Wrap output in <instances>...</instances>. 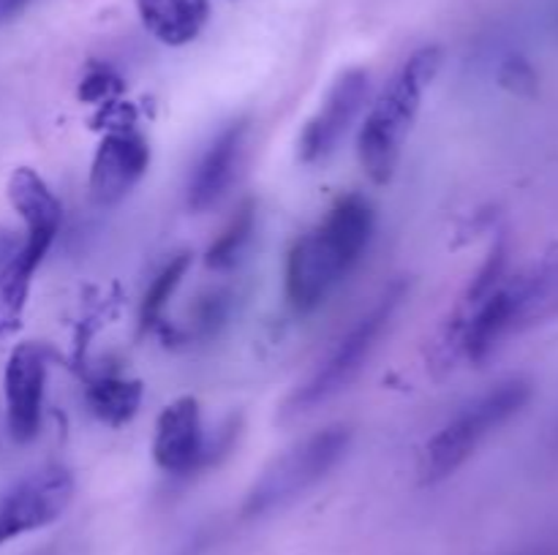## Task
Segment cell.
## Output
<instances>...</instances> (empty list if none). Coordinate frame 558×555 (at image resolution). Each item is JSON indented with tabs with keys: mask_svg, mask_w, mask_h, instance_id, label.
<instances>
[{
	"mask_svg": "<svg viewBox=\"0 0 558 555\" xmlns=\"http://www.w3.org/2000/svg\"><path fill=\"white\" fill-rule=\"evenodd\" d=\"M441 63L445 54L439 47L417 49L371 103L368 118L360 128L357 150L365 174L376 185H387L396 174L409 131L423 109L425 90L439 76Z\"/></svg>",
	"mask_w": 558,
	"mask_h": 555,
	"instance_id": "2",
	"label": "cell"
},
{
	"mask_svg": "<svg viewBox=\"0 0 558 555\" xmlns=\"http://www.w3.org/2000/svg\"><path fill=\"white\" fill-rule=\"evenodd\" d=\"M229 294L227 292H213L205 303L199 305V316H196V324L210 335L216 332V326H221L229 316Z\"/></svg>",
	"mask_w": 558,
	"mask_h": 555,
	"instance_id": "19",
	"label": "cell"
},
{
	"mask_svg": "<svg viewBox=\"0 0 558 555\" xmlns=\"http://www.w3.org/2000/svg\"><path fill=\"white\" fill-rule=\"evenodd\" d=\"M31 3L33 0H0V27L20 20V16L31 9Z\"/></svg>",
	"mask_w": 558,
	"mask_h": 555,
	"instance_id": "21",
	"label": "cell"
},
{
	"mask_svg": "<svg viewBox=\"0 0 558 555\" xmlns=\"http://www.w3.org/2000/svg\"><path fill=\"white\" fill-rule=\"evenodd\" d=\"M47 351L38 343H20L3 370L5 422L16 444H31L41 430Z\"/></svg>",
	"mask_w": 558,
	"mask_h": 555,
	"instance_id": "9",
	"label": "cell"
},
{
	"mask_svg": "<svg viewBox=\"0 0 558 555\" xmlns=\"http://www.w3.org/2000/svg\"><path fill=\"white\" fill-rule=\"evenodd\" d=\"M245 136H248V120H234L227 128L218 131L216 139L202 152L189 183V207L194 212L210 210L223 199L229 185L238 177L240 161H243Z\"/></svg>",
	"mask_w": 558,
	"mask_h": 555,
	"instance_id": "12",
	"label": "cell"
},
{
	"mask_svg": "<svg viewBox=\"0 0 558 555\" xmlns=\"http://www.w3.org/2000/svg\"><path fill=\"white\" fill-rule=\"evenodd\" d=\"M150 166V145L136 128H112L98 145L87 188L96 205H120Z\"/></svg>",
	"mask_w": 558,
	"mask_h": 555,
	"instance_id": "10",
	"label": "cell"
},
{
	"mask_svg": "<svg viewBox=\"0 0 558 555\" xmlns=\"http://www.w3.org/2000/svg\"><path fill=\"white\" fill-rule=\"evenodd\" d=\"M368 71L365 69H349L343 71L330 87L322 107L316 109L314 118L305 123L303 136H300V158L303 163H325L343 136L349 134L354 120L363 112L365 101H368Z\"/></svg>",
	"mask_w": 558,
	"mask_h": 555,
	"instance_id": "8",
	"label": "cell"
},
{
	"mask_svg": "<svg viewBox=\"0 0 558 555\" xmlns=\"http://www.w3.org/2000/svg\"><path fill=\"white\" fill-rule=\"evenodd\" d=\"M472 313L461 324L463 351L469 359L483 362L507 337L537 324L558 310V261L543 264L532 272L499 281L494 288L474 299Z\"/></svg>",
	"mask_w": 558,
	"mask_h": 555,
	"instance_id": "3",
	"label": "cell"
},
{
	"mask_svg": "<svg viewBox=\"0 0 558 555\" xmlns=\"http://www.w3.org/2000/svg\"><path fill=\"white\" fill-rule=\"evenodd\" d=\"M189 267H191V254H174L172 259L161 267V272L153 278L150 288H147L145 299H142V310H140L142 326H153L158 319H161L163 308H167L172 294L178 292V286L183 283Z\"/></svg>",
	"mask_w": 558,
	"mask_h": 555,
	"instance_id": "18",
	"label": "cell"
},
{
	"mask_svg": "<svg viewBox=\"0 0 558 555\" xmlns=\"http://www.w3.org/2000/svg\"><path fill=\"white\" fill-rule=\"evenodd\" d=\"M142 384L136 379H123V375H101V379L90 381L85 392L87 408L93 411V417L101 419L104 424H112L120 428L129 419H134V414L142 406Z\"/></svg>",
	"mask_w": 558,
	"mask_h": 555,
	"instance_id": "16",
	"label": "cell"
},
{
	"mask_svg": "<svg viewBox=\"0 0 558 555\" xmlns=\"http://www.w3.org/2000/svg\"><path fill=\"white\" fill-rule=\"evenodd\" d=\"M349 444L352 430L347 424H330L278 455L245 495L243 517H265L314 490L347 457Z\"/></svg>",
	"mask_w": 558,
	"mask_h": 555,
	"instance_id": "6",
	"label": "cell"
},
{
	"mask_svg": "<svg viewBox=\"0 0 558 555\" xmlns=\"http://www.w3.org/2000/svg\"><path fill=\"white\" fill-rule=\"evenodd\" d=\"M20 245H22V239H16L14 232H9V229H0V270H3L11 259H14V254L20 250Z\"/></svg>",
	"mask_w": 558,
	"mask_h": 555,
	"instance_id": "22",
	"label": "cell"
},
{
	"mask_svg": "<svg viewBox=\"0 0 558 555\" xmlns=\"http://www.w3.org/2000/svg\"><path fill=\"white\" fill-rule=\"evenodd\" d=\"M153 460L161 471L174 473V477H183V473L205 466L207 441L196 397H178L158 414L156 435H153Z\"/></svg>",
	"mask_w": 558,
	"mask_h": 555,
	"instance_id": "11",
	"label": "cell"
},
{
	"mask_svg": "<svg viewBox=\"0 0 558 555\" xmlns=\"http://www.w3.org/2000/svg\"><path fill=\"white\" fill-rule=\"evenodd\" d=\"M142 25L169 47H183L205 30L210 20L207 0H136Z\"/></svg>",
	"mask_w": 558,
	"mask_h": 555,
	"instance_id": "14",
	"label": "cell"
},
{
	"mask_svg": "<svg viewBox=\"0 0 558 555\" xmlns=\"http://www.w3.org/2000/svg\"><path fill=\"white\" fill-rule=\"evenodd\" d=\"M9 201L25 223V237L52 245L60 232L63 210L47 180L33 169L20 166L9 177Z\"/></svg>",
	"mask_w": 558,
	"mask_h": 555,
	"instance_id": "13",
	"label": "cell"
},
{
	"mask_svg": "<svg viewBox=\"0 0 558 555\" xmlns=\"http://www.w3.org/2000/svg\"><path fill=\"white\" fill-rule=\"evenodd\" d=\"M254 229H256V201L254 199H245L243 205L238 207L232 218H229L227 226L221 229L213 245L207 248V267L210 270H232L234 264L240 261V256L245 254V248L251 245V237H254Z\"/></svg>",
	"mask_w": 558,
	"mask_h": 555,
	"instance_id": "17",
	"label": "cell"
},
{
	"mask_svg": "<svg viewBox=\"0 0 558 555\" xmlns=\"http://www.w3.org/2000/svg\"><path fill=\"white\" fill-rule=\"evenodd\" d=\"M376 215L365 196L338 199L319 226L298 239L287 259V299L298 313L319 308L360 264L374 237Z\"/></svg>",
	"mask_w": 558,
	"mask_h": 555,
	"instance_id": "1",
	"label": "cell"
},
{
	"mask_svg": "<svg viewBox=\"0 0 558 555\" xmlns=\"http://www.w3.org/2000/svg\"><path fill=\"white\" fill-rule=\"evenodd\" d=\"M74 473L65 466H44L20 479L0 498V547L60 520L74 501Z\"/></svg>",
	"mask_w": 558,
	"mask_h": 555,
	"instance_id": "7",
	"label": "cell"
},
{
	"mask_svg": "<svg viewBox=\"0 0 558 555\" xmlns=\"http://www.w3.org/2000/svg\"><path fill=\"white\" fill-rule=\"evenodd\" d=\"M118 87H120L118 76H114L109 69H101V65H98V69H93L90 74L85 76V82H82V96L101 98L107 96L109 90H118Z\"/></svg>",
	"mask_w": 558,
	"mask_h": 555,
	"instance_id": "20",
	"label": "cell"
},
{
	"mask_svg": "<svg viewBox=\"0 0 558 555\" xmlns=\"http://www.w3.org/2000/svg\"><path fill=\"white\" fill-rule=\"evenodd\" d=\"M529 400H532V384L526 379H510L466 403L430 439L423 462L425 482L436 484L456 473L496 430L518 417Z\"/></svg>",
	"mask_w": 558,
	"mask_h": 555,
	"instance_id": "4",
	"label": "cell"
},
{
	"mask_svg": "<svg viewBox=\"0 0 558 555\" xmlns=\"http://www.w3.org/2000/svg\"><path fill=\"white\" fill-rule=\"evenodd\" d=\"M403 297H407V283L403 281L385 288L381 297L368 308V313L360 316V319L354 321L352 330H349L347 335L338 341V346L327 354V359L314 370V375L294 390V395L289 397L287 406H283V417L308 414L314 411L316 406H322V403L341 395V392L363 373L365 362H368L371 354L376 351L379 341L385 337L387 326L396 319V310L401 308Z\"/></svg>",
	"mask_w": 558,
	"mask_h": 555,
	"instance_id": "5",
	"label": "cell"
},
{
	"mask_svg": "<svg viewBox=\"0 0 558 555\" xmlns=\"http://www.w3.org/2000/svg\"><path fill=\"white\" fill-rule=\"evenodd\" d=\"M41 254L20 245L14 259L0 270V341L14 335L16 326H20L27 305V294H31L33 275L41 267Z\"/></svg>",
	"mask_w": 558,
	"mask_h": 555,
	"instance_id": "15",
	"label": "cell"
}]
</instances>
